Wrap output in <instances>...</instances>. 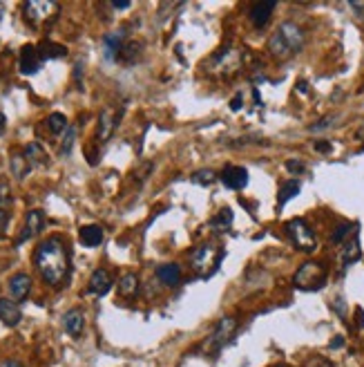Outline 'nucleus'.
<instances>
[{"instance_id": "36", "label": "nucleus", "mask_w": 364, "mask_h": 367, "mask_svg": "<svg viewBox=\"0 0 364 367\" xmlns=\"http://www.w3.org/2000/svg\"><path fill=\"white\" fill-rule=\"evenodd\" d=\"M333 146L329 144V141H318V144H315V150H318V153H329Z\"/></svg>"}, {"instance_id": "42", "label": "nucleus", "mask_w": 364, "mask_h": 367, "mask_svg": "<svg viewBox=\"0 0 364 367\" xmlns=\"http://www.w3.org/2000/svg\"><path fill=\"white\" fill-rule=\"evenodd\" d=\"M298 86H300V92H309V88H306V83H304V81H300Z\"/></svg>"}, {"instance_id": "18", "label": "nucleus", "mask_w": 364, "mask_h": 367, "mask_svg": "<svg viewBox=\"0 0 364 367\" xmlns=\"http://www.w3.org/2000/svg\"><path fill=\"white\" fill-rule=\"evenodd\" d=\"M112 289V276L105 269H97L90 276V294L94 296H105Z\"/></svg>"}, {"instance_id": "38", "label": "nucleus", "mask_w": 364, "mask_h": 367, "mask_svg": "<svg viewBox=\"0 0 364 367\" xmlns=\"http://www.w3.org/2000/svg\"><path fill=\"white\" fill-rule=\"evenodd\" d=\"M0 367H25V365H23V363H18V361L7 359V361H0Z\"/></svg>"}, {"instance_id": "1", "label": "nucleus", "mask_w": 364, "mask_h": 367, "mask_svg": "<svg viewBox=\"0 0 364 367\" xmlns=\"http://www.w3.org/2000/svg\"><path fill=\"white\" fill-rule=\"evenodd\" d=\"M34 265L50 287L65 285L67 276H70V251H67V244L59 235L47 238L34 253Z\"/></svg>"}, {"instance_id": "37", "label": "nucleus", "mask_w": 364, "mask_h": 367, "mask_svg": "<svg viewBox=\"0 0 364 367\" xmlns=\"http://www.w3.org/2000/svg\"><path fill=\"white\" fill-rule=\"evenodd\" d=\"M112 7H114V9H130L132 3H128V0H114Z\"/></svg>"}, {"instance_id": "12", "label": "nucleus", "mask_w": 364, "mask_h": 367, "mask_svg": "<svg viewBox=\"0 0 364 367\" xmlns=\"http://www.w3.org/2000/svg\"><path fill=\"white\" fill-rule=\"evenodd\" d=\"M123 41H126V32L119 30V32H112V34H105L103 36V54L108 61H117L121 52H123Z\"/></svg>"}, {"instance_id": "23", "label": "nucleus", "mask_w": 364, "mask_h": 367, "mask_svg": "<svg viewBox=\"0 0 364 367\" xmlns=\"http://www.w3.org/2000/svg\"><path fill=\"white\" fill-rule=\"evenodd\" d=\"M25 159H27V164L30 166H45L47 164V153H45V148L41 144H36V141H32L30 146L25 148Z\"/></svg>"}, {"instance_id": "22", "label": "nucleus", "mask_w": 364, "mask_h": 367, "mask_svg": "<svg viewBox=\"0 0 364 367\" xmlns=\"http://www.w3.org/2000/svg\"><path fill=\"white\" fill-rule=\"evenodd\" d=\"M38 54H41L43 61L63 59V56H67V47L61 43H54V41H43L41 45H38Z\"/></svg>"}, {"instance_id": "34", "label": "nucleus", "mask_w": 364, "mask_h": 367, "mask_svg": "<svg viewBox=\"0 0 364 367\" xmlns=\"http://www.w3.org/2000/svg\"><path fill=\"white\" fill-rule=\"evenodd\" d=\"M304 367H333L327 359H322V356H313V359L306 361Z\"/></svg>"}, {"instance_id": "31", "label": "nucleus", "mask_w": 364, "mask_h": 367, "mask_svg": "<svg viewBox=\"0 0 364 367\" xmlns=\"http://www.w3.org/2000/svg\"><path fill=\"white\" fill-rule=\"evenodd\" d=\"M351 231H353L351 224H340V227L335 229V233L331 235V242H333V244H340V242H344V240H347V235H349Z\"/></svg>"}, {"instance_id": "27", "label": "nucleus", "mask_w": 364, "mask_h": 367, "mask_svg": "<svg viewBox=\"0 0 364 367\" xmlns=\"http://www.w3.org/2000/svg\"><path fill=\"white\" fill-rule=\"evenodd\" d=\"M47 128H50L52 135H61V133H67V119L65 115H61V112H54V115H50V119H47Z\"/></svg>"}, {"instance_id": "11", "label": "nucleus", "mask_w": 364, "mask_h": 367, "mask_svg": "<svg viewBox=\"0 0 364 367\" xmlns=\"http://www.w3.org/2000/svg\"><path fill=\"white\" fill-rule=\"evenodd\" d=\"M43 227H45V213L38 211V209L30 211V213H27V218H25V227H23L21 238H18V244L36 238V235L43 231Z\"/></svg>"}, {"instance_id": "41", "label": "nucleus", "mask_w": 364, "mask_h": 367, "mask_svg": "<svg viewBox=\"0 0 364 367\" xmlns=\"http://www.w3.org/2000/svg\"><path fill=\"white\" fill-rule=\"evenodd\" d=\"M3 133H5V115L0 112V135H3Z\"/></svg>"}, {"instance_id": "14", "label": "nucleus", "mask_w": 364, "mask_h": 367, "mask_svg": "<svg viewBox=\"0 0 364 367\" xmlns=\"http://www.w3.org/2000/svg\"><path fill=\"white\" fill-rule=\"evenodd\" d=\"M275 7H277V3H255L251 7V12H248V18H251V23L257 27V30H262V27H266V23L271 21Z\"/></svg>"}, {"instance_id": "4", "label": "nucleus", "mask_w": 364, "mask_h": 367, "mask_svg": "<svg viewBox=\"0 0 364 367\" xmlns=\"http://www.w3.org/2000/svg\"><path fill=\"white\" fill-rule=\"evenodd\" d=\"M59 12H61V5L54 3V0H30V3L23 5L25 21L34 27L52 23L59 16Z\"/></svg>"}, {"instance_id": "17", "label": "nucleus", "mask_w": 364, "mask_h": 367, "mask_svg": "<svg viewBox=\"0 0 364 367\" xmlns=\"http://www.w3.org/2000/svg\"><path fill=\"white\" fill-rule=\"evenodd\" d=\"M63 327L72 338H79L85 327V316L81 309H70V312L63 316Z\"/></svg>"}, {"instance_id": "25", "label": "nucleus", "mask_w": 364, "mask_h": 367, "mask_svg": "<svg viewBox=\"0 0 364 367\" xmlns=\"http://www.w3.org/2000/svg\"><path fill=\"white\" fill-rule=\"evenodd\" d=\"M300 182L298 180H289V182H284L282 184V188H280V195H277V204L280 206H284L286 202H291L293 197H298V193H300Z\"/></svg>"}, {"instance_id": "26", "label": "nucleus", "mask_w": 364, "mask_h": 367, "mask_svg": "<svg viewBox=\"0 0 364 367\" xmlns=\"http://www.w3.org/2000/svg\"><path fill=\"white\" fill-rule=\"evenodd\" d=\"M231 224H233V211L231 209H222V211H219V215H215V218L210 220V227H213L215 231L231 229Z\"/></svg>"}, {"instance_id": "43", "label": "nucleus", "mask_w": 364, "mask_h": 367, "mask_svg": "<svg viewBox=\"0 0 364 367\" xmlns=\"http://www.w3.org/2000/svg\"><path fill=\"white\" fill-rule=\"evenodd\" d=\"M3 14H5V7H3V3H0V21H3Z\"/></svg>"}, {"instance_id": "21", "label": "nucleus", "mask_w": 364, "mask_h": 367, "mask_svg": "<svg viewBox=\"0 0 364 367\" xmlns=\"http://www.w3.org/2000/svg\"><path fill=\"white\" fill-rule=\"evenodd\" d=\"M114 128H117V117H114L112 110H103L101 112V119H99V141H108L114 133Z\"/></svg>"}, {"instance_id": "32", "label": "nucleus", "mask_w": 364, "mask_h": 367, "mask_svg": "<svg viewBox=\"0 0 364 367\" xmlns=\"http://www.w3.org/2000/svg\"><path fill=\"white\" fill-rule=\"evenodd\" d=\"M9 220H12V211H9V206H0V235H5V231L9 227Z\"/></svg>"}, {"instance_id": "35", "label": "nucleus", "mask_w": 364, "mask_h": 367, "mask_svg": "<svg viewBox=\"0 0 364 367\" xmlns=\"http://www.w3.org/2000/svg\"><path fill=\"white\" fill-rule=\"evenodd\" d=\"M286 168H289L291 173H304V164L302 162H295V159L286 162Z\"/></svg>"}, {"instance_id": "24", "label": "nucleus", "mask_w": 364, "mask_h": 367, "mask_svg": "<svg viewBox=\"0 0 364 367\" xmlns=\"http://www.w3.org/2000/svg\"><path fill=\"white\" fill-rule=\"evenodd\" d=\"M119 294L123 298H134L139 294V278L134 274H126L119 280Z\"/></svg>"}, {"instance_id": "20", "label": "nucleus", "mask_w": 364, "mask_h": 367, "mask_svg": "<svg viewBox=\"0 0 364 367\" xmlns=\"http://www.w3.org/2000/svg\"><path fill=\"white\" fill-rule=\"evenodd\" d=\"M79 238L83 242V247L88 249H97L99 244L103 242V229L99 227V224H88V227H83Z\"/></svg>"}, {"instance_id": "16", "label": "nucleus", "mask_w": 364, "mask_h": 367, "mask_svg": "<svg viewBox=\"0 0 364 367\" xmlns=\"http://www.w3.org/2000/svg\"><path fill=\"white\" fill-rule=\"evenodd\" d=\"M21 307H18L16 300H7V298H0V321L9 327H16L21 323Z\"/></svg>"}, {"instance_id": "7", "label": "nucleus", "mask_w": 364, "mask_h": 367, "mask_svg": "<svg viewBox=\"0 0 364 367\" xmlns=\"http://www.w3.org/2000/svg\"><path fill=\"white\" fill-rule=\"evenodd\" d=\"M235 329H237V321H235V318H233V316H224L222 321L217 323V327L213 329V334L208 336L206 350H210V352H219V350H222V347L233 338Z\"/></svg>"}, {"instance_id": "2", "label": "nucleus", "mask_w": 364, "mask_h": 367, "mask_svg": "<svg viewBox=\"0 0 364 367\" xmlns=\"http://www.w3.org/2000/svg\"><path fill=\"white\" fill-rule=\"evenodd\" d=\"M304 30L298 23H282L277 27V32H273L271 41H268V52H271L275 59H291V56L300 54L304 47Z\"/></svg>"}, {"instance_id": "29", "label": "nucleus", "mask_w": 364, "mask_h": 367, "mask_svg": "<svg viewBox=\"0 0 364 367\" xmlns=\"http://www.w3.org/2000/svg\"><path fill=\"white\" fill-rule=\"evenodd\" d=\"M76 133H79V130H76L74 126L67 128V133L63 137V144H61V155L63 157H67V155L72 153V146H74V141H76Z\"/></svg>"}, {"instance_id": "33", "label": "nucleus", "mask_w": 364, "mask_h": 367, "mask_svg": "<svg viewBox=\"0 0 364 367\" xmlns=\"http://www.w3.org/2000/svg\"><path fill=\"white\" fill-rule=\"evenodd\" d=\"M12 204V193H9L7 184H0V206H9Z\"/></svg>"}, {"instance_id": "10", "label": "nucleus", "mask_w": 364, "mask_h": 367, "mask_svg": "<svg viewBox=\"0 0 364 367\" xmlns=\"http://www.w3.org/2000/svg\"><path fill=\"white\" fill-rule=\"evenodd\" d=\"M219 180L226 188H231V191H242L248 184V171L242 166H226L222 175H219Z\"/></svg>"}, {"instance_id": "39", "label": "nucleus", "mask_w": 364, "mask_h": 367, "mask_svg": "<svg viewBox=\"0 0 364 367\" xmlns=\"http://www.w3.org/2000/svg\"><path fill=\"white\" fill-rule=\"evenodd\" d=\"M331 126V119H324L322 124H315V126H311V130H324V128H329Z\"/></svg>"}, {"instance_id": "9", "label": "nucleus", "mask_w": 364, "mask_h": 367, "mask_svg": "<svg viewBox=\"0 0 364 367\" xmlns=\"http://www.w3.org/2000/svg\"><path fill=\"white\" fill-rule=\"evenodd\" d=\"M43 59L41 54H38V47L36 45H25L21 50V59H18V68H21V74L25 77H32L38 70H41Z\"/></svg>"}, {"instance_id": "30", "label": "nucleus", "mask_w": 364, "mask_h": 367, "mask_svg": "<svg viewBox=\"0 0 364 367\" xmlns=\"http://www.w3.org/2000/svg\"><path fill=\"white\" fill-rule=\"evenodd\" d=\"M193 182L195 184H201V186H210V184H215L217 182V175L213 171H199L193 175Z\"/></svg>"}, {"instance_id": "3", "label": "nucleus", "mask_w": 364, "mask_h": 367, "mask_svg": "<svg viewBox=\"0 0 364 367\" xmlns=\"http://www.w3.org/2000/svg\"><path fill=\"white\" fill-rule=\"evenodd\" d=\"M224 249L217 244H201L190 253V267L199 278H210L222 265Z\"/></svg>"}, {"instance_id": "40", "label": "nucleus", "mask_w": 364, "mask_h": 367, "mask_svg": "<svg viewBox=\"0 0 364 367\" xmlns=\"http://www.w3.org/2000/svg\"><path fill=\"white\" fill-rule=\"evenodd\" d=\"M231 108H233L235 112H237L239 108H242V94H237V97L233 99V103H231Z\"/></svg>"}, {"instance_id": "6", "label": "nucleus", "mask_w": 364, "mask_h": 367, "mask_svg": "<svg viewBox=\"0 0 364 367\" xmlns=\"http://www.w3.org/2000/svg\"><path fill=\"white\" fill-rule=\"evenodd\" d=\"M286 233H289L295 249H300L304 253H313L315 249H318V238H315L313 229L302 218H295L286 224Z\"/></svg>"}, {"instance_id": "44", "label": "nucleus", "mask_w": 364, "mask_h": 367, "mask_svg": "<svg viewBox=\"0 0 364 367\" xmlns=\"http://www.w3.org/2000/svg\"><path fill=\"white\" fill-rule=\"evenodd\" d=\"M275 367H289V365H275Z\"/></svg>"}, {"instance_id": "5", "label": "nucleus", "mask_w": 364, "mask_h": 367, "mask_svg": "<svg viewBox=\"0 0 364 367\" xmlns=\"http://www.w3.org/2000/svg\"><path fill=\"white\" fill-rule=\"evenodd\" d=\"M324 282H327V269H324V265H320V262H304L293 276V285L304 291L320 289L324 287Z\"/></svg>"}, {"instance_id": "13", "label": "nucleus", "mask_w": 364, "mask_h": 367, "mask_svg": "<svg viewBox=\"0 0 364 367\" xmlns=\"http://www.w3.org/2000/svg\"><path fill=\"white\" fill-rule=\"evenodd\" d=\"M32 291V278L27 274H16L9 280V294L16 300V303H23V300L30 296Z\"/></svg>"}, {"instance_id": "19", "label": "nucleus", "mask_w": 364, "mask_h": 367, "mask_svg": "<svg viewBox=\"0 0 364 367\" xmlns=\"http://www.w3.org/2000/svg\"><path fill=\"white\" fill-rule=\"evenodd\" d=\"M360 258H362V247H360V238L356 233L349 242H344V247H342V265L351 267L353 262H358Z\"/></svg>"}, {"instance_id": "28", "label": "nucleus", "mask_w": 364, "mask_h": 367, "mask_svg": "<svg viewBox=\"0 0 364 367\" xmlns=\"http://www.w3.org/2000/svg\"><path fill=\"white\" fill-rule=\"evenodd\" d=\"M30 164H27V159L23 155H14L12 157V173L18 177V180H23V177H27V173H30Z\"/></svg>"}, {"instance_id": "8", "label": "nucleus", "mask_w": 364, "mask_h": 367, "mask_svg": "<svg viewBox=\"0 0 364 367\" xmlns=\"http://www.w3.org/2000/svg\"><path fill=\"white\" fill-rule=\"evenodd\" d=\"M239 65H242V54L235 47H224L213 59V70L219 74H233Z\"/></svg>"}, {"instance_id": "15", "label": "nucleus", "mask_w": 364, "mask_h": 367, "mask_svg": "<svg viewBox=\"0 0 364 367\" xmlns=\"http://www.w3.org/2000/svg\"><path fill=\"white\" fill-rule=\"evenodd\" d=\"M157 278L161 285L166 287H177L181 278H184V274H181V267L177 265V262H166V265H161L157 269Z\"/></svg>"}]
</instances>
